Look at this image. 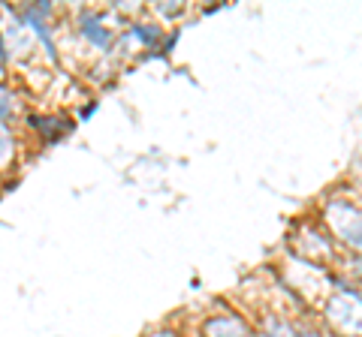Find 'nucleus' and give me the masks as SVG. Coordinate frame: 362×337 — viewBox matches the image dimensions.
Wrapping results in <instances>:
<instances>
[{"instance_id": "obj_7", "label": "nucleus", "mask_w": 362, "mask_h": 337, "mask_svg": "<svg viewBox=\"0 0 362 337\" xmlns=\"http://www.w3.org/2000/svg\"><path fill=\"white\" fill-rule=\"evenodd\" d=\"M18 148H22V144H18L15 127H13V123L0 121V169H13L15 166Z\"/></svg>"}, {"instance_id": "obj_5", "label": "nucleus", "mask_w": 362, "mask_h": 337, "mask_svg": "<svg viewBox=\"0 0 362 337\" xmlns=\"http://www.w3.org/2000/svg\"><path fill=\"white\" fill-rule=\"evenodd\" d=\"M199 337H256V329L242 313L226 310L205 316L203 325H199Z\"/></svg>"}, {"instance_id": "obj_12", "label": "nucleus", "mask_w": 362, "mask_h": 337, "mask_svg": "<svg viewBox=\"0 0 362 337\" xmlns=\"http://www.w3.org/2000/svg\"><path fill=\"white\" fill-rule=\"evenodd\" d=\"M0 63H9V48H6V36H3V27H0Z\"/></svg>"}, {"instance_id": "obj_3", "label": "nucleus", "mask_w": 362, "mask_h": 337, "mask_svg": "<svg viewBox=\"0 0 362 337\" xmlns=\"http://www.w3.org/2000/svg\"><path fill=\"white\" fill-rule=\"evenodd\" d=\"M112 22H121V18L115 13H106V9L82 6V9H75V36H79L85 45H91L97 54L109 57L112 48L118 43V36H121L115 27H112Z\"/></svg>"}, {"instance_id": "obj_2", "label": "nucleus", "mask_w": 362, "mask_h": 337, "mask_svg": "<svg viewBox=\"0 0 362 337\" xmlns=\"http://www.w3.org/2000/svg\"><path fill=\"white\" fill-rule=\"evenodd\" d=\"M24 27L36 40V48H43V57L52 66H61V48H58V27H55V15L58 6L52 0H36V3H22L18 6Z\"/></svg>"}, {"instance_id": "obj_10", "label": "nucleus", "mask_w": 362, "mask_h": 337, "mask_svg": "<svg viewBox=\"0 0 362 337\" xmlns=\"http://www.w3.org/2000/svg\"><path fill=\"white\" fill-rule=\"evenodd\" d=\"M97 109H100V100H88V103L75 105V112H73L75 123H88V121L94 118V114H97Z\"/></svg>"}, {"instance_id": "obj_1", "label": "nucleus", "mask_w": 362, "mask_h": 337, "mask_svg": "<svg viewBox=\"0 0 362 337\" xmlns=\"http://www.w3.org/2000/svg\"><path fill=\"white\" fill-rule=\"evenodd\" d=\"M320 223L335 238L338 247H345L347 253L354 250V253L362 256V208L359 205H354L347 196L329 193L320 208Z\"/></svg>"}, {"instance_id": "obj_8", "label": "nucleus", "mask_w": 362, "mask_h": 337, "mask_svg": "<svg viewBox=\"0 0 362 337\" xmlns=\"http://www.w3.org/2000/svg\"><path fill=\"white\" fill-rule=\"evenodd\" d=\"M22 118V105H18V93L9 91V84H0V121L3 123H15Z\"/></svg>"}, {"instance_id": "obj_4", "label": "nucleus", "mask_w": 362, "mask_h": 337, "mask_svg": "<svg viewBox=\"0 0 362 337\" xmlns=\"http://www.w3.org/2000/svg\"><path fill=\"white\" fill-rule=\"evenodd\" d=\"M22 123H24V130L43 144V148H52V144L64 142L75 127H79L75 118H70V114H64V112L58 114V112H36V109L24 112Z\"/></svg>"}, {"instance_id": "obj_6", "label": "nucleus", "mask_w": 362, "mask_h": 337, "mask_svg": "<svg viewBox=\"0 0 362 337\" xmlns=\"http://www.w3.org/2000/svg\"><path fill=\"white\" fill-rule=\"evenodd\" d=\"M124 33H127V40L136 43L142 52H154L166 36L164 24H160L157 18H133V22H127V27H124Z\"/></svg>"}, {"instance_id": "obj_9", "label": "nucleus", "mask_w": 362, "mask_h": 337, "mask_svg": "<svg viewBox=\"0 0 362 337\" xmlns=\"http://www.w3.org/2000/svg\"><path fill=\"white\" fill-rule=\"evenodd\" d=\"M151 13L157 15V22H181V15L187 13V3H178V0H164V3H154Z\"/></svg>"}, {"instance_id": "obj_11", "label": "nucleus", "mask_w": 362, "mask_h": 337, "mask_svg": "<svg viewBox=\"0 0 362 337\" xmlns=\"http://www.w3.org/2000/svg\"><path fill=\"white\" fill-rule=\"evenodd\" d=\"M142 337H184L178 329H173V325H160V329L154 331H148V334H142Z\"/></svg>"}]
</instances>
